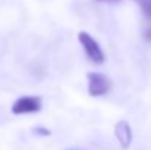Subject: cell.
I'll use <instances>...</instances> for the list:
<instances>
[{"instance_id":"cell-1","label":"cell","mask_w":151,"mask_h":150,"mask_svg":"<svg viewBox=\"0 0 151 150\" xmlns=\"http://www.w3.org/2000/svg\"><path fill=\"white\" fill-rule=\"evenodd\" d=\"M78 40H79L82 49L85 51L87 57H88L93 63L100 65V63L104 62V51L101 50L100 44L97 43V40H96L94 37H91V36H90L88 33H85V31H81V33L78 34Z\"/></svg>"},{"instance_id":"cell-2","label":"cell","mask_w":151,"mask_h":150,"mask_svg":"<svg viewBox=\"0 0 151 150\" xmlns=\"http://www.w3.org/2000/svg\"><path fill=\"white\" fill-rule=\"evenodd\" d=\"M88 78V93L94 97L104 96L111 88V80L100 72H90L87 75Z\"/></svg>"},{"instance_id":"cell-3","label":"cell","mask_w":151,"mask_h":150,"mask_svg":"<svg viewBox=\"0 0 151 150\" xmlns=\"http://www.w3.org/2000/svg\"><path fill=\"white\" fill-rule=\"evenodd\" d=\"M43 106V101L37 96H24L18 99L12 104V113L24 115V113H34L38 112Z\"/></svg>"},{"instance_id":"cell-4","label":"cell","mask_w":151,"mask_h":150,"mask_svg":"<svg viewBox=\"0 0 151 150\" xmlns=\"http://www.w3.org/2000/svg\"><path fill=\"white\" fill-rule=\"evenodd\" d=\"M114 136L120 144V147L123 150L129 149L131 143H132V130L129 127V124L126 121H119L114 127Z\"/></svg>"},{"instance_id":"cell-5","label":"cell","mask_w":151,"mask_h":150,"mask_svg":"<svg viewBox=\"0 0 151 150\" xmlns=\"http://www.w3.org/2000/svg\"><path fill=\"white\" fill-rule=\"evenodd\" d=\"M139 7H141V10H142V13L151 19V0H134Z\"/></svg>"},{"instance_id":"cell-6","label":"cell","mask_w":151,"mask_h":150,"mask_svg":"<svg viewBox=\"0 0 151 150\" xmlns=\"http://www.w3.org/2000/svg\"><path fill=\"white\" fill-rule=\"evenodd\" d=\"M34 133H37V134H40V136H50V131L49 130H46V128H40V127H37L35 130H34Z\"/></svg>"},{"instance_id":"cell-7","label":"cell","mask_w":151,"mask_h":150,"mask_svg":"<svg viewBox=\"0 0 151 150\" xmlns=\"http://www.w3.org/2000/svg\"><path fill=\"white\" fill-rule=\"evenodd\" d=\"M144 38H145L148 43H151V28H148V30L144 33Z\"/></svg>"},{"instance_id":"cell-8","label":"cell","mask_w":151,"mask_h":150,"mask_svg":"<svg viewBox=\"0 0 151 150\" xmlns=\"http://www.w3.org/2000/svg\"><path fill=\"white\" fill-rule=\"evenodd\" d=\"M99 1H106V3H117L120 0H99Z\"/></svg>"},{"instance_id":"cell-9","label":"cell","mask_w":151,"mask_h":150,"mask_svg":"<svg viewBox=\"0 0 151 150\" xmlns=\"http://www.w3.org/2000/svg\"><path fill=\"white\" fill-rule=\"evenodd\" d=\"M68 150H79V149H68Z\"/></svg>"}]
</instances>
